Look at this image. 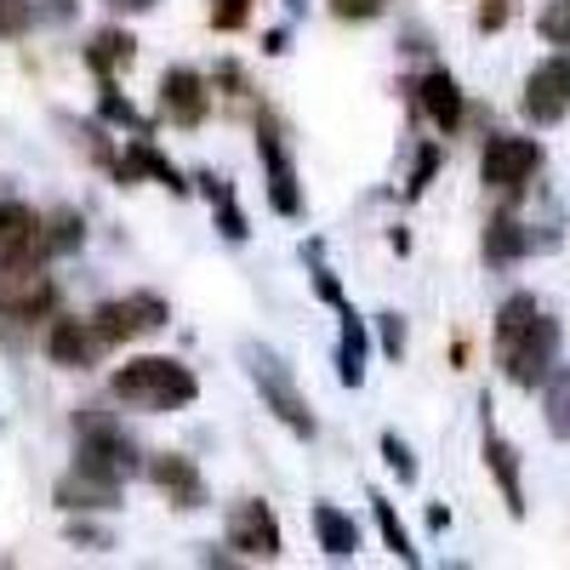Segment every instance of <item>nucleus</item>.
Segmentation results:
<instances>
[{
    "label": "nucleus",
    "instance_id": "nucleus-1",
    "mask_svg": "<svg viewBox=\"0 0 570 570\" xmlns=\"http://www.w3.org/2000/svg\"><path fill=\"white\" fill-rule=\"evenodd\" d=\"M497 360L513 389H542V376L559 365V320L542 314L531 292H513L497 308Z\"/></svg>",
    "mask_w": 570,
    "mask_h": 570
},
{
    "label": "nucleus",
    "instance_id": "nucleus-2",
    "mask_svg": "<svg viewBox=\"0 0 570 570\" xmlns=\"http://www.w3.org/2000/svg\"><path fill=\"white\" fill-rule=\"evenodd\" d=\"M109 394L126 405V411H183L200 400V383L195 371H188L183 360H166V354H142V360H126L115 376H109Z\"/></svg>",
    "mask_w": 570,
    "mask_h": 570
},
{
    "label": "nucleus",
    "instance_id": "nucleus-3",
    "mask_svg": "<svg viewBox=\"0 0 570 570\" xmlns=\"http://www.w3.org/2000/svg\"><path fill=\"white\" fill-rule=\"evenodd\" d=\"M240 360H246L252 383H257V394H263V411H274L297 440H314V428H320V422H314V411H308V400H303V389H297L292 365H285L274 348H263V343H246Z\"/></svg>",
    "mask_w": 570,
    "mask_h": 570
},
{
    "label": "nucleus",
    "instance_id": "nucleus-4",
    "mask_svg": "<svg viewBox=\"0 0 570 570\" xmlns=\"http://www.w3.org/2000/svg\"><path fill=\"white\" fill-rule=\"evenodd\" d=\"M75 462L80 468H91V473H104V480H115V485H126L131 473H142L149 462H142V451H137V440L126 434V428L115 422V416H80L75 422Z\"/></svg>",
    "mask_w": 570,
    "mask_h": 570
},
{
    "label": "nucleus",
    "instance_id": "nucleus-5",
    "mask_svg": "<svg viewBox=\"0 0 570 570\" xmlns=\"http://www.w3.org/2000/svg\"><path fill=\"white\" fill-rule=\"evenodd\" d=\"M542 142L537 137H491L485 142V155H480V177L485 188H497V195H525V183L542 171Z\"/></svg>",
    "mask_w": 570,
    "mask_h": 570
},
{
    "label": "nucleus",
    "instance_id": "nucleus-6",
    "mask_svg": "<svg viewBox=\"0 0 570 570\" xmlns=\"http://www.w3.org/2000/svg\"><path fill=\"white\" fill-rule=\"evenodd\" d=\"M58 314V285L46 268H0V320L35 325Z\"/></svg>",
    "mask_w": 570,
    "mask_h": 570
},
{
    "label": "nucleus",
    "instance_id": "nucleus-7",
    "mask_svg": "<svg viewBox=\"0 0 570 570\" xmlns=\"http://www.w3.org/2000/svg\"><path fill=\"white\" fill-rule=\"evenodd\" d=\"M171 320L166 297L155 292H131V297H115L104 303L98 314H91V325H98V337L104 343H137V337H155V331Z\"/></svg>",
    "mask_w": 570,
    "mask_h": 570
},
{
    "label": "nucleus",
    "instance_id": "nucleus-8",
    "mask_svg": "<svg viewBox=\"0 0 570 570\" xmlns=\"http://www.w3.org/2000/svg\"><path fill=\"white\" fill-rule=\"evenodd\" d=\"M257 155H263V177H268V206L279 217H303V188H297V166H292V149L274 126V115L257 120Z\"/></svg>",
    "mask_w": 570,
    "mask_h": 570
},
{
    "label": "nucleus",
    "instance_id": "nucleus-9",
    "mask_svg": "<svg viewBox=\"0 0 570 570\" xmlns=\"http://www.w3.org/2000/svg\"><path fill=\"white\" fill-rule=\"evenodd\" d=\"M228 548L240 559H279L285 553V537H279V519L268 502H234L228 508Z\"/></svg>",
    "mask_w": 570,
    "mask_h": 570
},
{
    "label": "nucleus",
    "instance_id": "nucleus-10",
    "mask_svg": "<svg viewBox=\"0 0 570 570\" xmlns=\"http://www.w3.org/2000/svg\"><path fill=\"white\" fill-rule=\"evenodd\" d=\"M519 109H525V120H531V126H559V120L570 115V58H564V52L531 69Z\"/></svg>",
    "mask_w": 570,
    "mask_h": 570
},
{
    "label": "nucleus",
    "instance_id": "nucleus-11",
    "mask_svg": "<svg viewBox=\"0 0 570 570\" xmlns=\"http://www.w3.org/2000/svg\"><path fill=\"white\" fill-rule=\"evenodd\" d=\"M160 115H166L171 126H183V131L206 126V115H212L206 80H200L195 69H166V75H160Z\"/></svg>",
    "mask_w": 570,
    "mask_h": 570
},
{
    "label": "nucleus",
    "instance_id": "nucleus-12",
    "mask_svg": "<svg viewBox=\"0 0 570 570\" xmlns=\"http://www.w3.org/2000/svg\"><path fill=\"white\" fill-rule=\"evenodd\" d=\"M155 480V491L171 502V508H183V513H195V508H206V480H200V468L188 462V456H177V451H160V456H149V468H142Z\"/></svg>",
    "mask_w": 570,
    "mask_h": 570
},
{
    "label": "nucleus",
    "instance_id": "nucleus-13",
    "mask_svg": "<svg viewBox=\"0 0 570 570\" xmlns=\"http://www.w3.org/2000/svg\"><path fill=\"white\" fill-rule=\"evenodd\" d=\"M104 348L109 343L98 337L91 320H52V331H46V354H52L63 371H91Z\"/></svg>",
    "mask_w": 570,
    "mask_h": 570
},
{
    "label": "nucleus",
    "instance_id": "nucleus-14",
    "mask_svg": "<svg viewBox=\"0 0 570 570\" xmlns=\"http://www.w3.org/2000/svg\"><path fill=\"white\" fill-rule=\"evenodd\" d=\"M58 508H69V513H109V508H120V485L75 462L58 480Z\"/></svg>",
    "mask_w": 570,
    "mask_h": 570
},
{
    "label": "nucleus",
    "instance_id": "nucleus-15",
    "mask_svg": "<svg viewBox=\"0 0 570 570\" xmlns=\"http://www.w3.org/2000/svg\"><path fill=\"white\" fill-rule=\"evenodd\" d=\"M416 104H422V115L434 120L445 137L462 126V115H468V104H462V86L445 75V69H428L422 80H416Z\"/></svg>",
    "mask_w": 570,
    "mask_h": 570
},
{
    "label": "nucleus",
    "instance_id": "nucleus-16",
    "mask_svg": "<svg viewBox=\"0 0 570 570\" xmlns=\"http://www.w3.org/2000/svg\"><path fill=\"white\" fill-rule=\"evenodd\" d=\"M137 177H155V183H166V188H171V195H188L183 171L155 149L149 137H131V142H126V155H120V171H115V183H137Z\"/></svg>",
    "mask_w": 570,
    "mask_h": 570
},
{
    "label": "nucleus",
    "instance_id": "nucleus-17",
    "mask_svg": "<svg viewBox=\"0 0 570 570\" xmlns=\"http://www.w3.org/2000/svg\"><path fill=\"white\" fill-rule=\"evenodd\" d=\"M485 468H491V480H497L508 513L525 519V480H519V451L497 434V428H485Z\"/></svg>",
    "mask_w": 570,
    "mask_h": 570
},
{
    "label": "nucleus",
    "instance_id": "nucleus-18",
    "mask_svg": "<svg viewBox=\"0 0 570 570\" xmlns=\"http://www.w3.org/2000/svg\"><path fill=\"white\" fill-rule=\"evenodd\" d=\"M314 537H320L325 559H354L360 553V525L337 502H314Z\"/></svg>",
    "mask_w": 570,
    "mask_h": 570
},
{
    "label": "nucleus",
    "instance_id": "nucleus-19",
    "mask_svg": "<svg viewBox=\"0 0 570 570\" xmlns=\"http://www.w3.org/2000/svg\"><path fill=\"white\" fill-rule=\"evenodd\" d=\"M525 252H531L525 223H519L513 212H497V217L485 223V263H491V268H508V263H519Z\"/></svg>",
    "mask_w": 570,
    "mask_h": 570
},
{
    "label": "nucleus",
    "instance_id": "nucleus-20",
    "mask_svg": "<svg viewBox=\"0 0 570 570\" xmlns=\"http://www.w3.org/2000/svg\"><path fill=\"white\" fill-rule=\"evenodd\" d=\"M337 314H343V337H337V383H343V389H360V383H365V348H371V343H365V320H360L348 303H343Z\"/></svg>",
    "mask_w": 570,
    "mask_h": 570
},
{
    "label": "nucleus",
    "instance_id": "nucleus-21",
    "mask_svg": "<svg viewBox=\"0 0 570 570\" xmlns=\"http://www.w3.org/2000/svg\"><path fill=\"white\" fill-rule=\"evenodd\" d=\"M200 183H206V200H212V212H217L223 240H234V246H240L252 228H246V212H240V200H234V183H228V177H217V171H200Z\"/></svg>",
    "mask_w": 570,
    "mask_h": 570
},
{
    "label": "nucleus",
    "instance_id": "nucleus-22",
    "mask_svg": "<svg viewBox=\"0 0 570 570\" xmlns=\"http://www.w3.org/2000/svg\"><path fill=\"white\" fill-rule=\"evenodd\" d=\"M131 58H137V40L126 29H104L98 40L86 46V69L98 75V80H115V69H126Z\"/></svg>",
    "mask_w": 570,
    "mask_h": 570
},
{
    "label": "nucleus",
    "instance_id": "nucleus-23",
    "mask_svg": "<svg viewBox=\"0 0 570 570\" xmlns=\"http://www.w3.org/2000/svg\"><path fill=\"white\" fill-rule=\"evenodd\" d=\"M542 416L553 440H570V365H553L542 376Z\"/></svg>",
    "mask_w": 570,
    "mask_h": 570
},
{
    "label": "nucleus",
    "instance_id": "nucleus-24",
    "mask_svg": "<svg viewBox=\"0 0 570 570\" xmlns=\"http://www.w3.org/2000/svg\"><path fill=\"white\" fill-rule=\"evenodd\" d=\"M80 240H86L80 212H52V217H40V246H46V257H69V252H80Z\"/></svg>",
    "mask_w": 570,
    "mask_h": 570
},
{
    "label": "nucleus",
    "instance_id": "nucleus-25",
    "mask_svg": "<svg viewBox=\"0 0 570 570\" xmlns=\"http://www.w3.org/2000/svg\"><path fill=\"white\" fill-rule=\"evenodd\" d=\"M98 115H104V126H126L131 137H149V120L137 115L131 98H120L115 80H98Z\"/></svg>",
    "mask_w": 570,
    "mask_h": 570
},
{
    "label": "nucleus",
    "instance_id": "nucleus-26",
    "mask_svg": "<svg viewBox=\"0 0 570 570\" xmlns=\"http://www.w3.org/2000/svg\"><path fill=\"white\" fill-rule=\"evenodd\" d=\"M371 513H376V531H383L389 553H394V559H405V564H416V548H411V537H405V525H400V513H394V502L371 491Z\"/></svg>",
    "mask_w": 570,
    "mask_h": 570
},
{
    "label": "nucleus",
    "instance_id": "nucleus-27",
    "mask_svg": "<svg viewBox=\"0 0 570 570\" xmlns=\"http://www.w3.org/2000/svg\"><path fill=\"white\" fill-rule=\"evenodd\" d=\"M35 228H40V217H35L23 200H0V252L18 246V240H29Z\"/></svg>",
    "mask_w": 570,
    "mask_h": 570
},
{
    "label": "nucleus",
    "instance_id": "nucleus-28",
    "mask_svg": "<svg viewBox=\"0 0 570 570\" xmlns=\"http://www.w3.org/2000/svg\"><path fill=\"white\" fill-rule=\"evenodd\" d=\"M440 160H445L440 142H422V149H416V166H411V183H405V200H422V195H428V183H434Z\"/></svg>",
    "mask_w": 570,
    "mask_h": 570
},
{
    "label": "nucleus",
    "instance_id": "nucleus-29",
    "mask_svg": "<svg viewBox=\"0 0 570 570\" xmlns=\"http://www.w3.org/2000/svg\"><path fill=\"white\" fill-rule=\"evenodd\" d=\"M537 35L548 46H570V0H548V7L537 12Z\"/></svg>",
    "mask_w": 570,
    "mask_h": 570
},
{
    "label": "nucleus",
    "instance_id": "nucleus-30",
    "mask_svg": "<svg viewBox=\"0 0 570 570\" xmlns=\"http://www.w3.org/2000/svg\"><path fill=\"white\" fill-rule=\"evenodd\" d=\"M35 29V0H0V40H23Z\"/></svg>",
    "mask_w": 570,
    "mask_h": 570
},
{
    "label": "nucleus",
    "instance_id": "nucleus-31",
    "mask_svg": "<svg viewBox=\"0 0 570 570\" xmlns=\"http://www.w3.org/2000/svg\"><path fill=\"white\" fill-rule=\"evenodd\" d=\"M383 462L400 473V485H416V456H411V445L400 434H383Z\"/></svg>",
    "mask_w": 570,
    "mask_h": 570
},
{
    "label": "nucleus",
    "instance_id": "nucleus-32",
    "mask_svg": "<svg viewBox=\"0 0 570 570\" xmlns=\"http://www.w3.org/2000/svg\"><path fill=\"white\" fill-rule=\"evenodd\" d=\"M246 18H252V0H212V29L234 35V29H246Z\"/></svg>",
    "mask_w": 570,
    "mask_h": 570
},
{
    "label": "nucleus",
    "instance_id": "nucleus-33",
    "mask_svg": "<svg viewBox=\"0 0 570 570\" xmlns=\"http://www.w3.org/2000/svg\"><path fill=\"white\" fill-rule=\"evenodd\" d=\"M325 7L337 12L343 23H371V18L389 12V0H325Z\"/></svg>",
    "mask_w": 570,
    "mask_h": 570
},
{
    "label": "nucleus",
    "instance_id": "nucleus-34",
    "mask_svg": "<svg viewBox=\"0 0 570 570\" xmlns=\"http://www.w3.org/2000/svg\"><path fill=\"white\" fill-rule=\"evenodd\" d=\"M508 18H513V0H480V12H473L480 35H497V29H508Z\"/></svg>",
    "mask_w": 570,
    "mask_h": 570
},
{
    "label": "nucleus",
    "instance_id": "nucleus-35",
    "mask_svg": "<svg viewBox=\"0 0 570 570\" xmlns=\"http://www.w3.org/2000/svg\"><path fill=\"white\" fill-rule=\"evenodd\" d=\"M376 331H383V354L400 360L405 354V320L400 314H376Z\"/></svg>",
    "mask_w": 570,
    "mask_h": 570
},
{
    "label": "nucleus",
    "instance_id": "nucleus-36",
    "mask_svg": "<svg viewBox=\"0 0 570 570\" xmlns=\"http://www.w3.org/2000/svg\"><path fill=\"white\" fill-rule=\"evenodd\" d=\"M69 542H80V548H98V553H104V548H115V542H109V531L86 525V519H80V525H69Z\"/></svg>",
    "mask_w": 570,
    "mask_h": 570
},
{
    "label": "nucleus",
    "instance_id": "nucleus-37",
    "mask_svg": "<svg viewBox=\"0 0 570 570\" xmlns=\"http://www.w3.org/2000/svg\"><path fill=\"white\" fill-rule=\"evenodd\" d=\"M52 18V23H69L75 18V0H35V23Z\"/></svg>",
    "mask_w": 570,
    "mask_h": 570
},
{
    "label": "nucleus",
    "instance_id": "nucleus-38",
    "mask_svg": "<svg viewBox=\"0 0 570 570\" xmlns=\"http://www.w3.org/2000/svg\"><path fill=\"white\" fill-rule=\"evenodd\" d=\"M217 86H228L234 98L246 91V75H240V63H217Z\"/></svg>",
    "mask_w": 570,
    "mask_h": 570
},
{
    "label": "nucleus",
    "instance_id": "nucleus-39",
    "mask_svg": "<svg viewBox=\"0 0 570 570\" xmlns=\"http://www.w3.org/2000/svg\"><path fill=\"white\" fill-rule=\"evenodd\" d=\"M109 7H115V12H149L155 0H109Z\"/></svg>",
    "mask_w": 570,
    "mask_h": 570
},
{
    "label": "nucleus",
    "instance_id": "nucleus-40",
    "mask_svg": "<svg viewBox=\"0 0 570 570\" xmlns=\"http://www.w3.org/2000/svg\"><path fill=\"white\" fill-rule=\"evenodd\" d=\"M263 52H274V58L285 52V29H268V40H263Z\"/></svg>",
    "mask_w": 570,
    "mask_h": 570
},
{
    "label": "nucleus",
    "instance_id": "nucleus-41",
    "mask_svg": "<svg viewBox=\"0 0 570 570\" xmlns=\"http://www.w3.org/2000/svg\"><path fill=\"white\" fill-rule=\"evenodd\" d=\"M285 7H292V12H303V7H308V0H285Z\"/></svg>",
    "mask_w": 570,
    "mask_h": 570
}]
</instances>
